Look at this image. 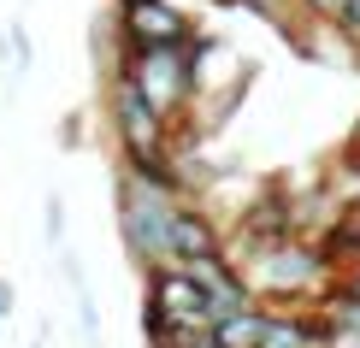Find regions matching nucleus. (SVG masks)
Listing matches in <instances>:
<instances>
[{"label":"nucleus","mask_w":360,"mask_h":348,"mask_svg":"<svg viewBox=\"0 0 360 348\" xmlns=\"http://www.w3.org/2000/svg\"><path fill=\"white\" fill-rule=\"evenodd\" d=\"M6 313H12V290H6V283H0V319H6Z\"/></svg>","instance_id":"nucleus-7"},{"label":"nucleus","mask_w":360,"mask_h":348,"mask_svg":"<svg viewBox=\"0 0 360 348\" xmlns=\"http://www.w3.org/2000/svg\"><path fill=\"white\" fill-rule=\"evenodd\" d=\"M342 18H349V24L360 30V0H349V6H342Z\"/></svg>","instance_id":"nucleus-6"},{"label":"nucleus","mask_w":360,"mask_h":348,"mask_svg":"<svg viewBox=\"0 0 360 348\" xmlns=\"http://www.w3.org/2000/svg\"><path fill=\"white\" fill-rule=\"evenodd\" d=\"M124 18L136 30L142 48H172L177 36H184V24H177L172 6H160V0H124Z\"/></svg>","instance_id":"nucleus-3"},{"label":"nucleus","mask_w":360,"mask_h":348,"mask_svg":"<svg viewBox=\"0 0 360 348\" xmlns=\"http://www.w3.org/2000/svg\"><path fill=\"white\" fill-rule=\"evenodd\" d=\"M154 319L160 325H213L219 319V301H213V290H207L201 278H189V271H160L154 278Z\"/></svg>","instance_id":"nucleus-1"},{"label":"nucleus","mask_w":360,"mask_h":348,"mask_svg":"<svg viewBox=\"0 0 360 348\" xmlns=\"http://www.w3.org/2000/svg\"><path fill=\"white\" fill-rule=\"evenodd\" d=\"M313 6H319V12H342V6H349V0H313Z\"/></svg>","instance_id":"nucleus-8"},{"label":"nucleus","mask_w":360,"mask_h":348,"mask_svg":"<svg viewBox=\"0 0 360 348\" xmlns=\"http://www.w3.org/2000/svg\"><path fill=\"white\" fill-rule=\"evenodd\" d=\"M166 254L172 260H213V231L189 213H172V231H166Z\"/></svg>","instance_id":"nucleus-5"},{"label":"nucleus","mask_w":360,"mask_h":348,"mask_svg":"<svg viewBox=\"0 0 360 348\" xmlns=\"http://www.w3.org/2000/svg\"><path fill=\"white\" fill-rule=\"evenodd\" d=\"M266 337H272V325L260 319V313H219L213 319V348H266Z\"/></svg>","instance_id":"nucleus-4"},{"label":"nucleus","mask_w":360,"mask_h":348,"mask_svg":"<svg viewBox=\"0 0 360 348\" xmlns=\"http://www.w3.org/2000/svg\"><path fill=\"white\" fill-rule=\"evenodd\" d=\"M0 48H6V36H0Z\"/></svg>","instance_id":"nucleus-9"},{"label":"nucleus","mask_w":360,"mask_h":348,"mask_svg":"<svg viewBox=\"0 0 360 348\" xmlns=\"http://www.w3.org/2000/svg\"><path fill=\"white\" fill-rule=\"evenodd\" d=\"M136 95L148 101V112H166L177 95H184V59H177L172 48H148L142 53V77L130 83Z\"/></svg>","instance_id":"nucleus-2"}]
</instances>
